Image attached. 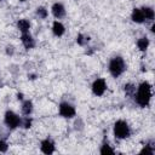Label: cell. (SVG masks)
Wrapping results in <instances>:
<instances>
[{"mask_svg":"<svg viewBox=\"0 0 155 155\" xmlns=\"http://www.w3.org/2000/svg\"><path fill=\"white\" fill-rule=\"evenodd\" d=\"M154 143L153 142H149V143H147L143 148H142V150L139 151L140 154H147V155H153L154 154Z\"/></svg>","mask_w":155,"mask_h":155,"instance_id":"cell-16","label":"cell"},{"mask_svg":"<svg viewBox=\"0 0 155 155\" xmlns=\"http://www.w3.org/2000/svg\"><path fill=\"white\" fill-rule=\"evenodd\" d=\"M51 12H52V15L57 18V19H61V18H63L64 16H65V7H64V5L62 4V2H54L53 5H52V7H51Z\"/></svg>","mask_w":155,"mask_h":155,"instance_id":"cell-8","label":"cell"},{"mask_svg":"<svg viewBox=\"0 0 155 155\" xmlns=\"http://www.w3.org/2000/svg\"><path fill=\"white\" fill-rule=\"evenodd\" d=\"M33 102L31 101H29V99H27V101H23V103H22V113H23V115H25V116H29L31 113H33Z\"/></svg>","mask_w":155,"mask_h":155,"instance_id":"cell-13","label":"cell"},{"mask_svg":"<svg viewBox=\"0 0 155 155\" xmlns=\"http://www.w3.org/2000/svg\"><path fill=\"white\" fill-rule=\"evenodd\" d=\"M99 153H101V154H114V153H115V150H114V149H113L108 143H103V144L101 145Z\"/></svg>","mask_w":155,"mask_h":155,"instance_id":"cell-19","label":"cell"},{"mask_svg":"<svg viewBox=\"0 0 155 155\" xmlns=\"http://www.w3.org/2000/svg\"><path fill=\"white\" fill-rule=\"evenodd\" d=\"M31 124H33V120H31V117H29V116H24V117H22V120H21V126H22L23 128H29V127L31 126Z\"/></svg>","mask_w":155,"mask_h":155,"instance_id":"cell-21","label":"cell"},{"mask_svg":"<svg viewBox=\"0 0 155 155\" xmlns=\"http://www.w3.org/2000/svg\"><path fill=\"white\" fill-rule=\"evenodd\" d=\"M21 120H22V117L18 116V115H17L15 111H12V110H7V111L5 113V115H4V122H5V125H6L8 128H11V130H15V128L19 127V126H21Z\"/></svg>","mask_w":155,"mask_h":155,"instance_id":"cell-4","label":"cell"},{"mask_svg":"<svg viewBox=\"0 0 155 155\" xmlns=\"http://www.w3.org/2000/svg\"><path fill=\"white\" fill-rule=\"evenodd\" d=\"M58 111H59V115L65 119H71L76 115L75 107L69 102H61L58 107Z\"/></svg>","mask_w":155,"mask_h":155,"instance_id":"cell-5","label":"cell"},{"mask_svg":"<svg viewBox=\"0 0 155 155\" xmlns=\"http://www.w3.org/2000/svg\"><path fill=\"white\" fill-rule=\"evenodd\" d=\"M88 41H90V38H88L87 35H85V34H79V35L76 36V42H78L80 46H86V45L88 44Z\"/></svg>","mask_w":155,"mask_h":155,"instance_id":"cell-18","label":"cell"},{"mask_svg":"<svg viewBox=\"0 0 155 155\" xmlns=\"http://www.w3.org/2000/svg\"><path fill=\"white\" fill-rule=\"evenodd\" d=\"M21 1H25V0H21Z\"/></svg>","mask_w":155,"mask_h":155,"instance_id":"cell-24","label":"cell"},{"mask_svg":"<svg viewBox=\"0 0 155 155\" xmlns=\"http://www.w3.org/2000/svg\"><path fill=\"white\" fill-rule=\"evenodd\" d=\"M114 136L116 139H126L130 137L131 134V128L127 121L125 120H117L114 124V128H113Z\"/></svg>","mask_w":155,"mask_h":155,"instance_id":"cell-3","label":"cell"},{"mask_svg":"<svg viewBox=\"0 0 155 155\" xmlns=\"http://www.w3.org/2000/svg\"><path fill=\"white\" fill-rule=\"evenodd\" d=\"M21 41H22L23 46L27 50H30V48L35 47V39L31 36L30 33H23L22 36H21Z\"/></svg>","mask_w":155,"mask_h":155,"instance_id":"cell-9","label":"cell"},{"mask_svg":"<svg viewBox=\"0 0 155 155\" xmlns=\"http://www.w3.org/2000/svg\"><path fill=\"white\" fill-rule=\"evenodd\" d=\"M149 39L147 38V36H142V38H139L138 40H137V47L140 50V51H147V48L149 47Z\"/></svg>","mask_w":155,"mask_h":155,"instance_id":"cell-14","label":"cell"},{"mask_svg":"<svg viewBox=\"0 0 155 155\" xmlns=\"http://www.w3.org/2000/svg\"><path fill=\"white\" fill-rule=\"evenodd\" d=\"M107 82H105V80L103 79V78H97L93 82H92V86H91V88H92V93L94 94V96H97V97H101V96H103L104 94V92L107 91Z\"/></svg>","mask_w":155,"mask_h":155,"instance_id":"cell-6","label":"cell"},{"mask_svg":"<svg viewBox=\"0 0 155 155\" xmlns=\"http://www.w3.org/2000/svg\"><path fill=\"white\" fill-rule=\"evenodd\" d=\"M40 149L44 154H52L54 153V142L51 138H45L40 143Z\"/></svg>","mask_w":155,"mask_h":155,"instance_id":"cell-7","label":"cell"},{"mask_svg":"<svg viewBox=\"0 0 155 155\" xmlns=\"http://www.w3.org/2000/svg\"><path fill=\"white\" fill-rule=\"evenodd\" d=\"M47 15H48V11H47L46 7H44V6H39V7L36 8V16H38L39 18L45 19V18L47 17Z\"/></svg>","mask_w":155,"mask_h":155,"instance_id":"cell-20","label":"cell"},{"mask_svg":"<svg viewBox=\"0 0 155 155\" xmlns=\"http://www.w3.org/2000/svg\"><path fill=\"white\" fill-rule=\"evenodd\" d=\"M151 85L148 81H142L138 87H136L134 92V101L140 108H145L149 105L150 99H151Z\"/></svg>","mask_w":155,"mask_h":155,"instance_id":"cell-1","label":"cell"},{"mask_svg":"<svg viewBox=\"0 0 155 155\" xmlns=\"http://www.w3.org/2000/svg\"><path fill=\"white\" fill-rule=\"evenodd\" d=\"M134 92H136V86L133 84L128 82V84L125 85V94L127 97H133L134 96Z\"/></svg>","mask_w":155,"mask_h":155,"instance_id":"cell-17","label":"cell"},{"mask_svg":"<svg viewBox=\"0 0 155 155\" xmlns=\"http://www.w3.org/2000/svg\"><path fill=\"white\" fill-rule=\"evenodd\" d=\"M126 63H125V59L121 57V56H115L113 57L110 61H109V65H108V69H109V73L113 78H119L121 76L125 71H126Z\"/></svg>","mask_w":155,"mask_h":155,"instance_id":"cell-2","label":"cell"},{"mask_svg":"<svg viewBox=\"0 0 155 155\" xmlns=\"http://www.w3.org/2000/svg\"><path fill=\"white\" fill-rule=\"evenodd\" d=\"M52 33H53V35L54 36H62L64 33H65V27H64V24L62 23V22H59V21H54L53 23H52Z\"/></svg>","mask_w":155,"mask_h":155,"instance_id":"cell-11","label":"cell"},{"mask_svg":"<svg viewBox=\"0 0 155 155\" xmlns=\"http://www.w3.org/2000/svg\"><path fill=\"white\" fill-rule=\"evenodd\" d=\"M17 28L18 30L23 34V33H29L30 30V22L25 18H22V19H18L17 22Z\"/></svg>","mask_w":155,"mask_h":155,"instance_id":"cell-12","label":"cell"},{"mask_svg":"<svg viewBox=\"0 0 155 155\" xmlns=\"http://www.w3.org/2000/svg\"><path fill=\"white\" fill-rule=\"evenodd\" d=\"M13 51H15L13 50V46H7L6 47V53L7 54H13Z\"/></svg>","mask_w":155,"mask_h":155,"instance_id":"cell-23","label":"cell"},{"mask_svg":"<svg viewBox=\"0 0 155 155\" xmlns=\"http://www.w3.org/2000/svg\"><path fill=\"white\" fill-rule=\"evenodd\" d=\"M131 19L134 23H138V24H142V23L145 22V17H144V13L142 11V7H136V8L132 10Z\"/></svg>","mask_w":155,"mask_h":155,"instance_id":"cell-10","label":"cell"},{"mask_svg":"<svg viewBox=\"0 0 155 155\" xmlns=\"http://www.w3.org/2000/svg\"><path fill=\"white\" fill-rule=\"evenodd\" d=\"M142 11H143V13H144V17H145V19H150V21H153V19H154L155 12H154L153 7H149V6H144V7H142Z\"/></svg>","mask_w":155,"mask_h":155,"instance_id":"cell-15","label":"cell"},{"mask_svg":"<svg viewBox=\"0 0 155 155\" xmlns=\"http://www.w3.org/2000/svg\"><path fill=\"white\" fill-rule=\"evenodd\" d=\"M7 149H8L7 143H6L5 140L0 139V153H6V151H7Z\"/></svg>","mask_w":155,"mask_h":155,"instance_id":"cell-22","label":"cell"}]
</instances>
